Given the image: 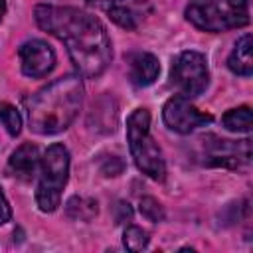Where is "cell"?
I'll list each match as a JSON object with an SVG mask.
<instances>
[{
	"instance_id": "4fadbf2b",
	"label": "cell",
	"mask_w": 253,
	"mask_h": 253,
	"mask_svg": "<svg viewBox=\"0 0 253 253\" xmlns=\"http://www.w3.org/2000/svg\"><path fill=\"white\" fill-rule=\"evenodd\" d=\"M227 67L241 77H249L253 73V40L251 34H245L237 40L233 51L227 57Z\"/></svg>"
},
{
	"instance_id": "5b68a950",
	"label": "cell",
	"mask_w": 253,
	"mask_h": 253,
	"mask_svg": "<svg viewBox=\"0 0 253 253\" xmlns=\"http://www.w3.org/2000/svg\"><path fill=\"white\" fill-rule=\"evenodd\" d=\"M69 178V152L63 144L53 142L47 146L40 160V180L36 188V204L43 213L57 210L61 192Z\"/></svg>"
},
{
	"instance_id": "ac0fdd59",
	"label": "cell",
	"mask_w": 253,
	"mask_h": 253,
	"mask_svg": "<svg viewBox=\"0 0 253 253\" xmlns=\"http://www.w3.org/2000/svg\"><path fill=\"white\" fill-rule=\"evenodd\" d=\"M0 121L6 126L8 134H12V136L20 134V130H22V117H20V113L12 105H2L0 107Z\"/></svg>"
},
{
	"instance_id": "7a4b0ae2",
	"label": "cell",
	"mask_w": 253,
	"mask_h": 253,
	"mask_svg": "<svg viewBox=\"0 0 253 253\" xmlns=\"http://www.w3.org/2000/svg\"><path fill=\"white\" fill-rule=\"evenodd\" d=\"M81 105V75H63L32 97L28 105L30 128L38 134H57L75 121Z\"/></svg>"
},
{
	"instance_id": "2e32d148",
	"label": "cell",
	"mask_w": 253,
	"mask_h": 253,
	"mask_svg": "<svg viewBox=\"0 0 253 253\" xmlns=\"http://www.w3.org/2000/svg\"><path fill=\"white\" fill-rule=\"evenodd\" d=\"M148 233L138 225H128L123 233V245L128 251H142L148 247Z\"/></svg>"
},
{
	"instance_id": "e0dca14e",
	"label": "cell",
	"mask_w": 253,
	"mask_h": 253,
	"mask_svg": "<svg viewBox=\"0 0 253 253\" xmlns=\"http://www.w3.org/2000/svg\"><path fill=\"white\" fill-rule=\"evenodd\" d=\"M138 210H140V213L148 219V221H164V208H162V204L156 200V198H152V196H144L140 202H138Z\"/></svg>"
},
{
	"instance_id": "5bb4252c",
	"label": "cell",
	"mask_w": 253,
	"mask_h": 253,
	"mask_svg": "<svg viewBox=\"0 0 253 253\" xmlns=\"http://www.w3.org/2000/svg\"><path fill=\"white\" fill-rule=\"evenodd\" d=\"M97 211H99L97 202L93 198H87V196H73L65 204L67 217L75 219V221H91L97 215Z\"/></svg>"
},
{
	"instance_id": "9c48e42d",
	"label": "cell",
	"mask_w": 253,
	"mask_h": 253,
	"mask_svg": "<svg viewBox=\"0 0 253 253\" xmlns=\"http://www.w3.org/2000/svg\"><path fill=\"white\" fill-rule=\"evenodd\" d=\"M22 73L40 79L45 77L55 67V51L53 47L43 40H28L18 47Z\"/></svg>"
},
{
	"instance_id": "8fae6325",
	"label": "cell",
	"mask_w": 253,
	"mask_h": 253,
	"mask_svg": "<svg viewBox=\"0 0 253 253\" xmlns=\"http://www.w3.org/2000/svg\"><path fill=\"white\" fill-rule=\"evenodd\" d=\"M160 73L158 57L148 51H136L128 55V79L134 87H148Z\"/></svg>"
},
{
	"instance_id": "8992f818",
	"label": "cell",
	"mask_w": 253,
	"mask_h": 253,
	"mask_svg": "<svg viewBox=\"0 0 253 253\" xmlns=\"http://www.w3.org/2000/svg\"><path fill=\"white\" fill-rule=\"evenodd\" d=\"M198 158L204 166L239 170L251 162V140H227L215 134H206L198 140Z\"/></svg>"
},
{
	"instance_id": "ffe728a7",
	"label": "cell",
	"mask_w": 253,
	"mask_h": 253,
	"mask_svg": "<svg viewBox=\"0 0 253 253\" xmlns=\"http://www.w3.org/2000/svg\"><path fill=\"white\" fill-rule=\"evenodd\" d=\"M117 208L121 210V215H117V223H123L125 219H130V215H132V210H130V206H128V204H125V202H119V204H117Z\"/></svg>"
},
{
	"instance_id": "7c38bea8",
	"label": "cell",
	"mask_w": 253,
	"mask_h": 253,
	"mask_svg": "<svg viewBox=\"0 0 253 253\" xmlns=\"http://www.w3.org/2000/svg\"><path fill=\"white\" fill-rule=\"evenodd\" d=\"M40 150L36 144L32 142H24L20 144L10 160H8V172L12 176H16L18 180H24V182H30L34 176H36V170L40 168Z\"/></svg>"
},
{
	"instance_id": "ba28073f",
	"label": "cell",
	"mask_w": 253,
	"mask_h": 253,
	"mask_svg": "<svg viewBox=\"0 0 253 253\" xmlns=\"http://www.w3.org/2000/svg\"><path fill=\"white\" fill-rule=\"evenodd\" d=\"M162 121L164 125L178 132V134H190L200 126H206L213 121V117L210 113H202L198 111L188 97L182 95H174L170 97L164 107H162Z\"/></svg>"
},
{
	"instance_id": "44dd1931",
	"label": "cell",
	"mask_w": 253,
	"mask_h": 253,
	"mask_svg": "<svg viewBox=\"0 0 253 253\" xmlns=\"http://www.w3.org/2000/svg\"><path fill=\"white\" fill-rule=\"evenodd\" d=\"M117 160H121V158H119V156H111V160H107V164L101 166V170H103L105 176H119V174H121L117 168H113V164H115Z\"/></svg>"
},
{
	"instance_id": "3957f363",
	"label": "cell",
	"mask_w": 253,
	"mask_h": 253,
	"mask_svg": "<svg viewBox=\"0 0 253 253\" xmlns=\"http://www.w3.org/2000/svg\"><path fill=\"white\" fill-rule=\"evenodd\" d=\"M184 14L202 32H227L249 24V0H192Z\"/></svg>"
},
{
	"instance_id": "d6986e66",
	"label": "cell",
	"mask_w": 253,
	"mask_h": 253,
	"mask_svg": "<svg viewBox=\"0 0 253 253\" xmlns=\"http://www.w3.org/2000/svg\"><path fill=\"white\" fill-rule=\"evenodd\" d=\"M10 217H12V208H10L6 196H4V192L0 188V225H4L6 221H10Z\"/></svg>"
},
{
	"instance_id": "9a60e30c",
	"label": "cell",
	"mask_w": 253,
	"mask_h": 253,
	"mask_svg": "<svg viewBox=\"0 0 253 253\" xmlns=\"http://www.w3.org/2000/svg\"><path fill=\"white\" fill-rule=\"evenodd\" d=\"M221 125L223 128H227L229 132H249L251 125H253V117H251V109L247 105L237 107V109H229L223 117H221Z\"/></svg>"
},
{
	"instance_id": "7402d4cb",
	"label": "cell",
	"mask_w": 253,
	"mask_h": 253,
	"mask_svg": "<svg viewBox=\"0 0 253 253\" xmlns=\"http://www.w3.org/2000/svg\"><path fill=\"white\" fill-rule=\"evenodd\" d=\"M4 14H6V0H0V22H2Z\"/></svg>"
},
{
	"instance_id": "6da1fadb",
	"label": "cell",
	"mask_w": 253,
	"mask_h": 253,
	"mask_svg": "<svg viewBox=\"0 0 253 253\" xmlns=\"http://www.w3.org/2000/svg\"><path fill=\"white\" fill-rule=\"evenodd\" d=\"M36 24L55 36L67 49L81 77L101 75L113 57L109 34L99 18L73 6L40 4L34 10Z\"/></svg>"
},
{
	"instance_id": "52a82bcc",
	"label": "cell",
	"mask_w": 253,
	"mask_h": 253,
	"mask_svg": "<svg viewBox=\"0 0 253 253\" xmlns=\"http://www.w3.org/2000/svg\"><path fill=\"white\" fill-rule=\"evenodd\" d=\"M170 79L182 97L192 99L202 95L210 83V69L206 55L194 49L182 51L172 63Z\"/></svg>"
},
{
	"instance_id": "30bf717a",
	"label": "cell",
	"mask_w": 253,
	"mask_h": 253,
	"mask_svg": "<svg viewBox=\"0 0 253 253\" xmlns=\"http://www.w3.org/2000/svg\"><path fill=\"white\" fill-rule=\"evenodd\" d=\"M105 10L117 26L125 30H136L150 16L152 6L148 0H109Z\"/></svg>"
},
{
	"instance_id": "277c9868",
	"label": "cell",
	"mask_w": 253,
	"mask_h": 253,
	"mask_svg": "<svg viewBox=\"0 0 253 253\" xmlns=\"http://www.w3.org/2000/svg\"><path fill=\"white\" fill-rule=\"evenodd\" d=\"M126 140L136 168L152 180H164L166 166L158 144L150 134V113L134 109L126 119Z\"/></svg>"
}]
</instances>
